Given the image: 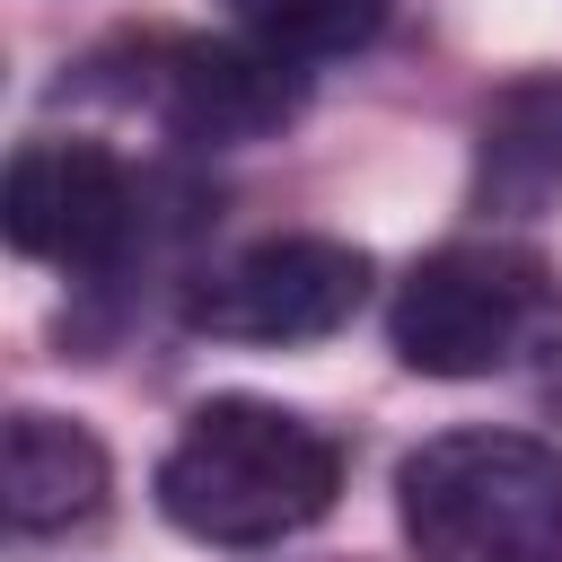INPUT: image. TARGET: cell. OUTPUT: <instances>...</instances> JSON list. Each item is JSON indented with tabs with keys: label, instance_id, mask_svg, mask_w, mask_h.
Returning <instances> with one entry per match:
<instances>
[{
	"label": "cell",
	"instance_id": "1",
	"mask_svg": "<svg viewBox=\"0 0 562 562\" xmlns=\"http://www.w3.org/2000/svg\"><path fill=\"white\" fill-rule=\"evenodd\" d=\"M342 492V448L334 430H316L290 404L263 395H211L184 413L176 448L158 457V509L193 536V544H281L299 527H316Z\"/></svg>",
	"mask_w": 562,
	"mask_h": 562
},
{
	"label": "cell",
	"instance_id": "2",
	"mask_svg": "<svg viewBox=\"0 0 562 562\" xmlns=\"http://www.w3.org/2000/svg\"><path fill=\"white\" fill-rule=\"evenodd\" d=\"M386 342L422 378H509L562 351V281L527 246L457 237L395 281Z\"/></svg>",
	"mask_w": 562,
	"mask_h": 562
},
{
	"label": "cell",
	"instance_id": "3",
	"mask_svg": "<svg viewBox=\"0 0 562 562\" xmlns=\"http://www.w3.org/2000/svg\"><path fill=\"white\" fill-rule=\"evenodd\" d=\"M422 562H562V448L527 430H439L395 465Z\"/></svg>",
	"mask_w": 562,
	"mask_h": 562
},
{
	"label": "cell",
	"instance_id": "4",
	"mask_svg": "<svg viewBox=\"0 0 562 562\" xmlns=\"http://www.w3.org/2000/svg\"><path fill=\"white\" fill-rule=\"evenodd\" d=\"M369 255L342 237H255L228 263L193 272L184 325L211 342H325L360 316Z\"/></svg>",
	"mask_w": 562,
	"mask_h": 562
},
{
	"label": "cell",
	"instance_id": "5",
	"mask_svg": "<svg viewBox=\"0 0 562 562\" xmlns=\"http://www.w3.org/2000/svg\"><path fill=\"white\" fill-rule=\"evenodd\" d=\"M114 97L149 105L176 140L193 149H237L263 140L299 114V70L263 44H220V35H149L132 44V79H114Z\"/></svg>",
	"mask_w": 562,
	"mask_h": 562
},
{
	"label": "cell",
	"instance_id": "6",
	"mask_svg": "<svg viewBox=\"0 0 562 562\" xmlns=\"http://www.w3.org/2000/svg\"><path fill=\"white\" fill-rule=\"evenodd\" d=\"M9 246L61 272H114L140 237V176L105 140H26L0 193Z\"/></svg>",
	"mask_w": 562,
	"mask_h": 562
},
{
	"label": "cell",
	"instance_id": "7",
	"mask_svg": "<svg viewBox=\"0 0 562 562\" xmlns=\"http://www.w3.org/2000/svg\"><path fill=\"white\" fill-rule=\"evenodd\" d=\"M465 193L483 220H536L562 202V70H527L483 97Z\"/></svg>",
	"mask_w": 562,
	"mask_h": 562
},
{
	"label": "cell",
	"instance_id": "8",
	"mask_svg": "<svg viewBox=\"0 0 562 562\" xmlns=\"http://www.w3.org/2000/svg\"><path fill=\"white\" fill-rule=\"evenodd\" d=\"M0 483H9V527L18 536H61V527H88L105 509L114 465H105L97 430H79L61 413H9Z\"/></svg>",
	"mask_w": 562,
	"mask_h": 562
},
{
	"label": "cell",
	"instance_id": "9",
	"mask_svg": "<svg viewBox=\"0 0 562 562\" xmlns=\"http://www.w3.org/2000/svg\"><path fill=\"white\" fill-rule=\"evenodd\" d=\"M228 18L246 44L281 61H334V53H360L395 18V0H228Z\"/></svg>",
	"mask_w": 562,
	"mask_h": 562
},
{
	"label": "cell",
	"instance_id": "10",
	"mask_svg": "<svg viewBox=\"0 0 562 562\" xmlns=\"http://www.w3.org/2000/svg\"><path fill=\"white\" fill-rule=\"evenodd\" d=\"M553 404H562V378H553Z\"/></svg>",
	"mask_w": 562,
	"mask_h": 562
}]
</instances>
